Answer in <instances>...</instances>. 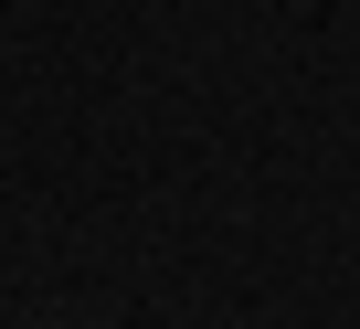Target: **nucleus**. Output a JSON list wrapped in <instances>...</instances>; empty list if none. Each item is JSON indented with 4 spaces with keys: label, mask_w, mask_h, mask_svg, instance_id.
<instances>
[]
</instances>
